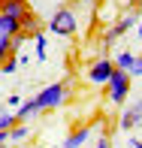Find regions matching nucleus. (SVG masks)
<instances>
[{
	"instance_id": "obj_1",
	"label": "nucleus",
	"mask_w": 142,
	"mask_h": 148,
	"mask_svg": "<svg viewBox=\"0 0 142 148\" xmlns=\"http://www.w3.org/2000/svg\"><path fill=\"white\" fill-rule=\"evenodd\" d=\"M67 85L64 82H51L45 85L43 91H36V103H39V112H51V109H60L67 103Z\"/></svg>"
},
{
	"instance_id": "obj_2",
	"label": "nucleus",
	"mask_w": 142,
	"mask_h": 148,
	"mask_svg": "<svg viewBox=\"0 0 142 148\" xmlns=\"http://www.w3.org/2000/svg\"><path fill=\"white\" fill-rule=\"evenodd\" d=\"M76 27H79V21H76V12H73L70 6H60L55 15L49 18V30L58 33V36H73Z\"/></svg>"
},
{
	"instance_id": "obj_3",
	"label": "nucleus",
	"mask_w": 142,
	"mask_h": 148,
	"mask_svg": "<svg viewBox=\"0 0 142 148\" xmlns=\"http://www.w3.org/2000/svg\"><path fill=\"white\" fill-rule=\"evenodd\" d=\"M106 88H109V100L121 106V103L127 100V94H130V76H127L124 70H118V66H115L112 79L106 82Z\"/></svg>"
},
{
	"instance_id": "obj_4",
	"label": "nucleus",
	"mask_w": 142,
	"mask_h": 148,
	"mask_svg": "<svg viewBox=\"0 0 142 148\" xmlns=\"http://www.w3.org/2000/svg\"><path fill=\"white\" fill-rule=\"evenodd\" d=\"M0 15H9V18H15L18 24H24L33 15V9H30L27 0H0Z\"/></svg>"
},
{
	"instance_id": "obj_5",
	"label": "nucleus",
	"mask_w": 142,
	"mask_h": 148,
	"mask_svg": "<svg viewBox=\"0 0 142 148\" xmlns=\"http://www.w3.org/2000/svg\"><path fill=\"white\" fill-rule=\"evenodd\" d=\"M112 73H115V64H112V60L109 58H97L91 64V70H88V79H91L94 85H106L112 79Z\"/></svg>"
},
{
	"instance_id": "obj_6",
	"label": "nucleus",
	"mask_w": 142,
	"mask_h": 148,
	"mask_svg": "<svg viewBox=\"0 0 142 148\" xmlns=\"http://www.w3.org/2000/svg\"><path fill=\"white\" fill-rule=\"evenodd\" d=\"M136 124H142V100H136V103H133L130 109L121 115V121H118V127H121L124 133H127V130H133Z\"/></svg>"
},
{
	"instance_id": "obj_7",
	"label": "nucleus",
	"mask_w": 142,
	"mask_h": 148,
	"mask_svg": "<svg viewBox=\"0 0 142 148\" xmlns=\"http://www.w3.org/2000/svg\"><path fill=\"white\" fill-rule=\"evenodd\" d=\"M88 139H91V124H82V127H76V130L64 139V145H60V148H85Z\"/></svg>"
},
{
	"instance_id": "obj_8",
	"label": "nucleus",
	"mask_w": 142,
	"mask_h": 148,
	"mask_svg": "<svg viewBox=\"0 0 142 148\" xmlns=\"http://www.w3.org/2000/svg\"><path fill=\"white\" fill-rule=\"evenodd\" d=\"M33 115H39V103H36V97L24 100V103L15 109V121H18V124H27V121H30Z\"/></svg>"
},
{
	"instance_id": "obj_9",
	"label": "nucleus",
	"mask_w": 142,
	"mask_h": 148,
	"mask_svg": "<svg viewBox=\"0 0 142 148\" xmlns=\"http://www.w3.org/2000/svg\"><path fill=\"white\" fill-rule=\"evenodd\" d=\"M15 33H21V24H18L15 18H9V15H0V36L12 39Z\"/></svg>"
},
{
	"instance_id": "obj_10",
	"label": "nucleus",
	"mask_w": 142,
	"mask_h": 148,
	"mask_svg": "<svg viewBox=\"0 0 142 148\" xmlns=\"http://www.w3.org/2000/svg\"><path fill=\"white\" fill-rule=\"evenodd\" d=\"M43 30H45V24H43V18H36V15H30L27 21L21 24V33H24L27 39H30V36H39Z\"/></svg>"
},
{
	"instance_id": "obj_11",
	"label": "nucleus",
	"mask_w": 142,
	"mask_h": 148,
	"mask_svg": "<svg viewBox=\"0 0 142 148\" xmlns=\"http://www.w3.org/2000/svg\"><path fill=\"white\" fill-rule=\"evenodd\" d=\"M33 42H36V60H45L49 58V36L39 33V36H33Z\"/></svg>"
},
{
	"instance_id": "obj_12",
	"label": "nucleus",
	"mask_w": 142,
	"mask_h": 148,
	"mask_svg": "<svg viewBox=\"0 0 142 148\" xmlns=\"http://www.w3.org/2000/svg\"><path fill=\"white\" fill-rule=\"evenodd\" d=\"M133 60H136V55H130V51H118V58H115L112 64L118 66V70H124V73H127V70L133 66Z\"/></svg>"
},
{
	"instance_id": "obj_13",
	"label": "nucleus",
	"mask_w": 142,
	"mask_h": 148,
	"mask_svg": "<svg viewBox=\"0 0 142 148\" xmlns=\"http://www.w3.org/2000/svg\"><path fill=\"white\" fill-rule=\"evenodd\" d=\"M27 136H30L27 124H15V127H12V130H9V139H12V142H24V139H27Z\"/></svg>"
},
{
	"instance_id": "obj_14",
	"label": "nucleus",
	"mask_w": 142,
	"mask_h": 148,
	"mask_svg": "<svg viewBox=\"0 0 142 148\" xmlns=\"http://www.w3.org/2000/svg\"><path fill=\"white\" fill-rule=\"evenodd\" d=\"M136 21H139V15H136V12H124V15H121V21H118V30H121V33H127Z\"/></svg>"
},
{
	"instance_id": "obj_15",
	"label": "nucleus",
	"mask_w": 142,
	"mask_h": 148,
	"mask_svg": "<svg viewBox=\"0 0 142 148\" xmlns=\"http://www.w3.org/2000/svg\"><path fill=\"white\" fill-rule=\"evenodd\" d=\"M18 121H15V112H12V115H6V112H0V130L3 133H9L12 127H15Z\"/></svg>"
},
{
	"instance_id": "obj_16",
	"label": "nucleus",
	"mask_w": 142,
	"mask_h": 148,
	"mask_svg": "<svg viewBox=\"0 0 142 148\" xmlns=\"http://www.w3.org/2000/svg\"><path fill=\"white\" fill-rule=\"evenodd\" d=\"M0 73H3V76H12V73H18V55L6 58V64L0 66Z\"/></svg>"
},
{
	"instance_id": "obj_17",
	"label": "nucleus",
	"mask_w": 142,
	"mask_h": 148,
	"mask_svg": "<svg viewBox=\"0 0 142 148\" xmlns=\"http://www.w3.org/2000/svg\"><path fill=\"white\" fill-rule=\"evenodd\" d=\"M118 36H124V33L118 30V24H112V27H109V30L103 33V45H106V49H109V45H112V42H115V39H118Z\"/></svg>"
},
{
	"instance_id": "obj_18",
	"label": "nucleus",
	"mask_w": 142,
	"mask_h": 148,
	"mask_svg": "<svg viewBox=\"0 0 142 148\" xmlns=\"http://www.w3.org/2000/svg\"><path fill=\"white\" fill-rule=\"evenodd\" d=\"M6 58H12V45H9L6 36H0V66L6 64Z\"/></svg>"
},
{
	"instance_id": "obj_19",
	"label": "nucleus",
	"mask_w": 142,
	"mask_h": 148,
	"mask_svg": "<svg viewBox=\"0 0 142 148\" xmlns=\"http://www.w3.org/2000/svg\"><path fill=\"white\" fill-rule=\"evenodd\" d=\"M27 42V36H24V33H15V36L9 39V45H12V55H21V45Z\"/></svg>"
},
{
	"instance_id": "obj_20",
	"label": "nucleus",
	"mask_w": 142,
	"mask_h": 148,
	"mask_svg": "<svg viewBox=\"0 0 142 148\" xmlns=\"http://www.w3.org/2000/svg\"><path fill=\"white\" fill-rule=\"evenodd\" d=\"M127 76H142V58H136V60H133V66H130V70H127Z\"/></svg>"
},
{
	"instance_id": "obj_21",
	"label": "nucleus",
	"mask_w": 142,
	"mask_h": 148,
	"mask_svg": "<svg viewBox=\"0 0 142 148\" xmlns=\"http://www.w3.org/2000/svg\"><path fill=\"white\" fill-rule=\"evenodd\" d=\"M6 139H9V133H3V130H0V148L6 145Z\"/></svg>"
},
{
	"instance_id": "obj_22",
	"label": "nucleus",
	"mask_w": 142,
	"mask_h": 148,
	"mask_svg": "<svg viewBox=\"0 0 142 148\" xmlns=\"http://www.w3.org/2000/svg\"><path fill=\"white\" fill-rule=\"evenodd\" d=\"M97 148H109V139H100V142H97Z\"/></svg>"
},
{
	"instance_id": "obj_23",
	"label": "nucleus",
	"mask_w": 142,
	"mask_h": 148,
	"mask_svg": "<svg viewBox=\"0 0 142 148\" xmlns=\"http://www.w3.org/2000/svg\"><path fill=\"white\" fill-rule=\"evenodd\" d=\"M130 145L133 148H142V139H130Z\"/></svg>"
},
{
	"instance_id": "obj_24",
	"label": "nucleus",
	"mask_w": 142,
	"mask_h": 148,
	"mask_svg": "<svg viewBox=\"0 0 142 148\" xmlns=\"http://www.w3.org/2000/svg\"><path fill=\"white\" fill-rule=\"evenodd\" d=\"M139 39H142V21H139Z\"/></svg>"
}]
</instances>
